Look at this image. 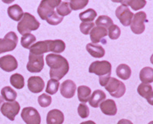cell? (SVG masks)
I'll list each match as a JSON object with an SVG mask.
<instances>
[{
  "label": "cell",
  "mask_w": 153,
  "mask_h": 124,
  "mask_svg": "<svg viewBox=\"0 0 153 124\" xmlns=\"http://www.w3.org/2000/svg\"><path fill=\"white\" fill-rule=\"evenodd\" d=\"M45 59L46 64L50 68L51 79L61 80L69 71V63L65 57L60 54H49Z\"/></svg>",
  "instance_id": "6da1fadb"
},
{
  "label": "cell",
  "mask_w": 153,
  "mask_h": 124,
  "mask_svg": "<svg viewBox=\"0 0 153 124\" xmlns=\"http://www.w3.org/2000/svg\"><path fill=\"white\" fill-rule=\"evenodd\" d=\"M66 45L62 40H46L36 42L30 47V53L35 55H42L46 52L62 53L65 50Z\"/></svg>",
  "instance_id": "7a4b0ae2"
},
{
  "label": "cell",
  "mask_w": 153,
  "mask_h": 124,
  "mask_svg": "<svg viewBox=\"0 0 153 124\" xmlns=\"http://www.w3.org/2000/svg\"><path fill=\"white\" fill-rule=\"evenodd\" d=\"M39 27L40 23L36 19V18L28 12H25L23 17L18 24L17 29L21 35H25L38 29Z\"/></svg>",
  "instance_id": "3957f363"
},
{
  "label": "cell",
  "mask_w": 153,
  "mask_h": 124,
  "mask_svg": "<svg viewBox=\"0 0 153 124\" xmlns=\"http://www.w3.org/2000/svg\"><path fill=\"white\" fill-rule=\"evenodd\" d=\"M112 65L107 61H94L89 67V73L94 74L99 77H110Z\"/></svg>",
  "instance_id": "277c9868"
},
{
  "label": "cell",
  "mask_w": 153,
  "mask_h": 124,
  "mask_svg": "<svg viewBox=\"0 0 153 124\" xmlns=\"http://www.w3.org/2000/svg\"><path fill=\"white\" fill-rule=\"evenodd\" d=\"M61 3V0H42L38 8V14L42 20H46L49 16L53 14L57 8Z\"/></svg>",
  "instance_id": "5b68a950"
},
{
  "label": "cell",
  "mask_w": 153,
  "mask_h": 124,
  "mask_svg": "<svg viewBox=\"0 0 153 124\" xmlns=\"http://www.w3.org/2000/svg\"><path fill=\"white\" fill-rule=\"evenodd\" d=\"M105 89L115 98L122 97L126 93L125 84L115 77H110L107 84L105 86Z\"/></svg>",
  "instance_id": "8992f818"
},
{
  "label": "cell",
  "mask_w": 153,
  "mask_h": 124,
  "mask_svg": "<svg viewBox=\"0 0 153 124\" xmlns=\"http://www.w3.org/2000/svg\"><path fill=\"white\" fill-rule=\"evenodd\" d=\"M17 35L14 32H9L5 35L4 39H0V54L13 51L18 44Z\"/></svg>",
  "instance_id": "52a82bcc"
},
{
  "label": "cell",
  "mask_w": 153,
  "mask_h": 124,
  "mask_svg": "<svg viewBox=\"0 0 153 124\" xmlns=\"http://www.w3.org/2000/svg\"><path fill=\"white\" fill-rule=\"evenodd\" d=\"M146 22V14L145 12H139L133 16L130 28L132 32L136 35L143 33L146 29L145 22Z\"/></svg>",
  "instance_id": "ba28073f"
},
{
  "label": "cell",
  "mask_w": 153,
  "mask_h": 124,
  "mask_svg": "<svg viewBox=\"0 0 153 124\" xmlns=\"http://www.w3.org/2000/svg\"><path fill=\"white\" fill-rule=\"evenodd\" d=\"M44 58V54L35 55L29 53L28 61L26 66L27 70L31 73H39L42 71L45 65Z\"/></svg>",
  "instance_id": "9c48e42d"
},
{
  "label": "cell",
  "mask_w": 153,
  "mask_h": 124,
  "mask_svg": "<svg viewBox=\"0 0 153 124\" xmlns=\"http://www.w3.org/2000/svg\"><path fill=\"white\" fill-rule=\"evenodd\" d=\"M22 119L26 124H41V116L34 107H25L22 110Z\"/></svg>",
  "instance_id": "30bf717a"
},
{
  "label": "cell",
  "mask_w": 153,
  "mask_h": 124,
  "mask_svg": "<svg viewBox=\"0 0 153 124\" xmlns=\"http://www.w3.org/2000/svg\"><path fill=\"white\" fill-rule=\"evenodd\" d=\"M0 110L2 115L7 117L10 120L13 121L15 120V118L19 113L20 105L17 101L6 102V103H2Z\"/></svg>",
  "instance_id": "8fae6325"
},
{
  "label": "cell",
  "mask_w": 153,
  "mask_h": 124,
  "mask_svg": "<svg viewBox=\"0 0 153 124\" xmlns=\"http://www.w3.org/2000/svg\"><path fill=\"white\" fill-rule=\"evenodd\" d=\"M116 16H117V19L120 20V23L123 26L126 27L130 25L134 14L131 12L128 6L121 5L117 7V10H116Z\"/></svg>",
  "instance_id": "7c38bea8"
},
{
  "label": "cell",
  "mask_w": 153,
  "mask_h": 124,
  "mask_svg": "<svg viewBox=\"0 0 153 124\" xmlns=\"http://www.w3.org/2000/svg\"><path fill=\"white\" fill-rule=\"evenodd\" d=\"M0 68L6 72H12L18 68V61L14 56L8 54L0 58Z\"/></svg>",
  "instance_id": "4fadbf2b"
},
{
  "label": "cell",
  "mask_w": 153,
  "mask_h": 124,
  "mask_svg": "<svg viewBox=\"0 0 153 124\" xmlns=\"http://www.w3.org/2000/svg\"><path fill=\"white\" fill-rule=\"evenodd\" d=\"M76 90V84L71 80H66L61 85V94L65 98L71 99L75 95Z\"/></svg>",
  "instance_id": "5bb4252c"
},
{
  "label": "cell",
  "mask_w": 153,
  "mask_h": 124,
  "mask_svg": "<svg viewBox=\"0 0 153 124\" xmlns=\"http://www.w3.org/2000/svg\"><path fill=\"white\" fill-rule=\"evenodd\" d=\"M28 88L31 92L38 94L45 88V82L41 77L32 76L28 79Z\"/></svg>",
  "instance_id": "9a60e30c"
},
{
  "label": "cell",
  "mask_w": 153,
  "mask_h": 124,
  "mask_svg": "<svg viewBox=\"0 0 153 124\" xmlns=\"http://www.w3.org/2000/svg\"><path fill=\"white\" fill-rule=\"evenodd\" d=\"M137 92L142 97L146 98L148 103L153 106V90L149 84L142 83L137 88Z\"/></svg>",
  "instance_id": "2e32d148"
},
{
  "label": "cell",
  "mask_w": 153,
  "mask_h": 124,
  "mask_svg": "<svg viewBox=\"0 0 153 124\" xmlns=\"http://www.w3.org/2000/svg\"><path fill=\"white\" fill-rule=\"evenodd\" d=\"M100 107L103 114L107 116H115L117 113V104L111 99H107L100 104Z\"/></svg>",
  "instance_id": "e0dca14e"
},
{
  "label": "cell",
  "mask_w": 153,
  "mask_h": 124,
  "mask_svg": "<svg viewBox=\"0 0 153 124\" xmlns=\"http://www.w3.org/2000/svg\"><path fill=\"white\" fill-rule=\"evenodd\" d=\"M46 121L47 124H62L65 121V116L61 110L54 109L49 111Z\"/></svg>",
  "instance_id": "ac0fdd59"
},
{
  "label": "cell",
  "mask_w": 153,
  "mask_h": 124,
  "mask_svg": "<svg viewBox=\"0 0 153 124\" xmlns=\"http://www.w3.org/2000/svg\"><path fill=\"white\" fill-rule=\"evenodd\" d=\"M107 29L106 28L100 26H97L93 28L90 32V37L93 44H97L100 42V41L107 35Z\"/></svg>",
  "instance_id": "d6986e66"
},
{
  "label": "cell",
  "mask_w": 153,
  "mask_h": 124,
  "mask_svg": "<svg viewBox=\"0 0 153 124\" xmlns=\"http://www.w3.org/2000/svg\"><path fill=\"white\" fill-rule=\"evenodd\" d=\"M106 94L101 90H96L94 91L91 97L89 99V103L92 107L97 108L102 102L106 99Z\"/></svg>",
  "instance_id": "ffe728a7"
},
{
  "label": "cell",
  "mask_w": 153,
  "mask_h": 124,
  "mask_svg": "<svg viewBox=\"0 0 153 124\" xmlns=\"http://www.w3.org/2000/svg\"><path fill=\"white\" fill-rule=\"evenodd\" d=\"M87 52L95 58H101L105 55V49L101 45L89 43L86 46Z\"/></svg>",
  "instance_id": "44dd1931"
},
{
  "label": "cell",
  "mask_w": 153,
  "mask_h": 124,
  "mask_svg": "<svg viewBox=\"0 0 153 124\" xmlns=\"http://www.w3.org/2000/svg\"><path fill=\"white\" fill-rule=\"evenodd\" d=\"M7 12L9 18L16 22L20 21L24 15L22 9L17 4L9 6L7 9Z\"/></svg>",
  "instance_id": "7402d4cb"
},
{
  "label": "cell",
  "mask_w": 153,
  "mask_h": 124,
  "mask_svg": "<svg viewBox=\"0 0 153 124\" xmlns=\"http://www.w3.org/2000/svg\"><path fill=\"white\" fill-rule=\"evenodd\" d=\"M139 79L144 84H150L153 82V68L145 67L140 71Z\"/></svg>",
  "instance_id": "603a6c76"
},
{
  "label": "cell",
  "mask_w": 153,
  "mask_h": 124,
  "mask_svg": "<svg viewBox=\"0 0 153 124\" xmlns=\"http://www.w3.org/2000/svg\"><path fill=\"white\" fill-rule=\"evenodd\" d=\"M91 95V89L87 86H80L77 88V96L78 100L81 103H87Z\"/></svg>",
  "instance_id": "cb8c5ba5"
},
{
  "label": "cell",
  "mask_w": 153,
  "mask_h": 124,
  "mask_svg": "<svg viewBox=\"0 0 153 124\" xmlns=\"http://www.w3.org/2000/svg\"><path fill=\"white\" fill-rule=\"evenodd\" d=\"M132 71L129 66L126 64H121L117 68V75L122 80H128L131 77Z\"/></svg>",
  "instance_id": "d4e9b609"
},
{
  "label": "cell",
  "mask_w": 153,
  "mask_h": 124,
  "mask_svg": "<svg viewBox=\"0 0 153 124\" xmlns=\"http://www.w3.org/2000/svg\"><path fill=\"white\" fill-rule=\"evenodd\" d=\"M122 5L130 6L134 11H138L144 8L146 5V0H123Z\"/></svg>",
  "instance_id": "484cf974"
},
{
  "label": "cell",
  "mask_w": 153,
  "mask_h": 124,
  "mask_svg": "<svg viewBox=\"0 0 153 124\" xmlns=\"http://www.w3.org/2000/svg\"><path fill=\"white\" fill-rule=\"evenodd\" d=\"M1 95L4 100L8 102H13L17 97V93L10 87H5L1 91Z\"/></svg>",
  "instance_id": "4316f807"
},
{
  "label": "cell",
  "mask_w": 153,
  "mask_h": 124,
  "mask_svg": "<svg viewBox=\"0 0 153 124\" xmlns=\"http://www.w3.org/2000/svg\"><path fill=\"white\" fill-rule=\"evenodd\" d=\"M97 16V13L94 9H88L83 12H80L79 18L82 22H92Z\"/></svg>",
  "instance_id": "83f0119b"
},
{
  "label": "cell",
  "mask_w": 153,
  "mask_h": 124,
  "mask_svg": "<svg viewBox=\"0 0 153 124\" xmlns=\"http://www.w3.org/2000/svg\"><path fill=\"white\" fill-rule=\"evenodd\" d=\"M10 83L16 89H22L25 86L24 77L20 74H14L10 77Z\"/></svg>",
  "instance_id": "f1b7e54d"
},
{
  "label": "cell",
  "mask_w": 153,
  "mask_h": 124,
  "mask_svg": "<svg viewBox=\"0 0 153 124\" xmlns=\"http://www.w3.org/2000/svg\"><path fill=\"white\" fill-rule=\"evenodd\" d=\"M36 42V37L31 33L25 34L21 39V45L24 48L29 49L32 45Z\"/></svg>",
  "instance_id": "f546056e"
},
{
  "label": "cell",
  "mask_w": 153,
  "mask_h": 124,
  "mask_svg": "<svg viewBox=\"0 0 153 124\" xmlns=\"http://www.w3.org/2000/svg\"><path fill=\"white\" fill-rule=\"evenodd\" d=\"M59 87V80H55V79H51V80H49L48 81L45 91L47 94H48L54 95L57 92Z\"/></svg>",
  "instance_id": "4dcf8cb0"
},
{
  "label": "cell",
  "mask_w": 153,
  "mask_h": 124,
  "mask_svg": "<svg viewBox=\"0 0 153 124\" xmlns=\"http://www.w3.org/2000/svg\"><path fill=\"white\" fill-rule=\"evenodd\" d=\"M95 23L97 26L103 27V28H106V29L113 25V22L111 18L106 16H99L97 19L96 20Z\"/></svg>",
  "instance_id": "1f68e13d"
},
{
  "label": "cell",
  "mask_w": 153,
  "mask_h": 124,
  "mask_svg": "<svg viewBox=\"0 0 153 124\" xmlns=\"http://www.w3.org/2000/svg\"><path fill=\"white\" fill-rule=\"evenodd\" d=\"M57 13L61 17L67 16L71 13V9L70 8L69 3L67 2H63L57 8Z\"/></svg>",
  "instance_id": "d6a6232c"
},
{
  "label": "cell",
  "mask_w": 153,
  "mask_h": 124,
  "mask_svg": "<svg viewBox=\"0 0 153 124\" xmlns=\"http://www.w3.org/2000/svg\"><path fill=\"white\" fill-rule=\"evenodd\" d=\"M89 0H71L69 5L71 10L76 11L85 8Z\"/></svg>",
  "instance_id": "836d02e7"
},
{
  "label": "cell",
  "mask_w": 153,
  "mask_h": 124,
  "mask_svg": "<svg viewBox=\"0 0 153 124\" xmlns=\"http://www.w3.org/2000/svg\"><path fill=\"white\" fill-rule=\"evenodd\" d=\"M108 29H109L108 35H109L110 39H112V40H117V39L120 38V35H121V30H120V27L118 25H113Z\"/></svg>",
  "instance_id": "e575fe53"
},
{
  "label": "cell",
  "mask_w": 153,
  "mask_h": 124,
  "mask_svg": "<svg viewBox=\"0 0 153 124\" xmlns=\"http://www.w3.org/2000/svg\"><path fill=\"white\" fill-rule=\"evenodd\" d=\"M51 97L46 94H42V95L38 97V104L40 105L42 107H49L51 103Z\"/></svg>",
  "instance_id": "d590c367"
},
{
  "label": "cell",
  "mask_w": 153,
  "mask_h": 124,
  "mask_svg": "<svg viewBox=\"0 0 153 124\" xmlns=\"http://www.w3.org/2000/svg\"><path fill=\"white\" fill-rule=\"evenodd\" d=\"M49 25H57L60 24L61 22L63 21V17L60 16L59 15L57 14V12H54L53 14L49 16L45 20Z\"/></svg>",
  "instance_id": "8d00e7d4"
},
{
  "label": "cell",
  "mask_w": 153,
  "mask_h": 124,
  "mask_svg": "<svg viewBox=\"0 0 153 124\" xmlns=\"http://www.w3.org/2000/svg\"><path fill=\"white\" fill-rule=\"evenodd\" d=\"M77 112H78L79 116H80L81 118L85 119V118H87V117H89V114H90V110H89V107H87L85 103H82L78 106Z\"/></svg>",
  "instance_id": "74e56055"
},
{
  "label": "cell",
  "mask_w": 153,
  "mask_h": 124,
  "mask_svg": "<svg viewBox=\"0 0 153 124\" xmlns=\"http://www.w3.org/2000/svg\"><path fill=\"white\" fill-rule=\"evenodd\" d=\"M94 25H95V24L93 22H82L80 25V32L84 35H89L93 28H94Z\"/></svg>",
  "instance_id": "f35d334b"
},
{
  "label": "cell",
  "mask_w": 153,
  "mask_h": 124,
  "mask_svg": "<svg viewBox=\"0 0 153 124\" xmlns=\"http://www.w3.org/2000/svg\"><path fill=\"white\" fill-rule=\"evenodd\" d=\"M117 124H133V123H132L130 120H129L122 119V120H120L117 123Z\"/></svg>",
  "instance_id": "ab89813d"
},
{
  "label": "cell",
  "mask_w": 153,
  "mask_h": 124,
  "mask_svg": "<svg viewBox=\"0 0 153 124\" xmlns=\"http://www.w3.org/2000/svg\"><path fill=\"white\" fill-rule=\"evenodd\" d=\"M80 124H96L95 122L92 120H89V121H85V122H83Z\"/></svg>",
  "instance_id": "60d3db41"
},
{
  "label": "cell",
  "mask_w": 153,
  "mask_h": 124,
  "mask_svg": "<svg viewBox=\"0 0 153 124\" xmlns=\"http://www.w3.org/2000/svg\"><path fill=\"white\" fill-rule=\"evenodd\" d=\"M2 1L5 4H10L14 2L15 0H2Z\"/></svg>",
  "instance_id": "b9f144b4"
},
{
  "label": "cell",
  "mask_w": 153,
  "mask_h": 124,
  "mask_svg": "<svg viewBox=\"0 0 153 124\" xmlns=\"http://www.w3.org/2000/svg\"><path fill=\"white\" fill-rule=\"evenodd\" d=\"M3 102H4V99L2 97L0 96V107H1V106H2V105Z\"/></svg>",
  "instance_id": "7bdbcfd3"
},
{
  "label": "cell",
  "mask_w": 153,
  "mask_h": 124,
  "mask_svg": "<svg viewBox=\"0 0 153 124\" xmlns=\"http://www.w3.org/2000/svg\"><path fill=\"white\" fill-rule=\"evenodd\" d=\"M111 1L113 2H117V3H119V2H120V3H121L123 0H111Z\"/></svg>",
  "instance_id": "ee69618b"
},
{
  "label": "cell",
  "mask_w": 153,
  "mask_h": 124,
  "mask_svg": "<svg viewBox=\"0 0 153 124\" xmlns=\"http://www.w3.org/2000/svg\"><path fill=\"white\" fill-rule=\"evenodd\" d=\"M150 61H151V63L152 65H153V54H152V56H151V58H150Z\"/></svg>",
  "instance_id": "f6af8a7d"
},
{
  "label": "cell",
  "mask_w": 153,
  "mask_h": 124,
  "mask_svg": "<svg viewBox=\"0 0 153 124\" xmlns=\"http://www.w3.org/2000/svg\"><path fill=\"white\" fill-rule=\"evenodd\" d=\"M148 124H153V121H151V122H150V123H149Z\"/></svg>",
  "instance_id": "bcb514c9"
},
{
  "label": "cell",
  "mask_w": 153,
  "mask_h": 124,
  "mask_svg": "<svg viewBox=\"0 0 153 124\" xmlns=\"http://www.w3.org/2000/svg\"><path fill=\"white\" fill-rule=\"evenodd\" d=\"M66 1H68V0H66Z\"/></svg>",
  "instance_id": "7dc6e473"
}]
</instances>
